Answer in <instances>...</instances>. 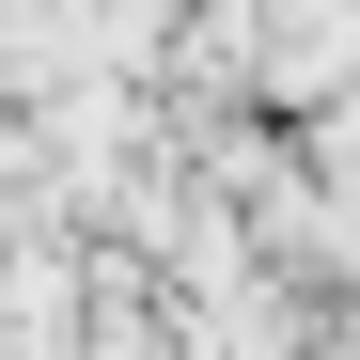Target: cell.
Here are the masks:
<instances>
[{"mask_svg":"<svg viewBox=\"0 0 360 360\" xmlns=\"http://www.w3.org/2000/svg\"><path fill=\"white\" fill-rule=\"evenodd\" d=\"M32 188H47V141L16 126V110H0V204H32Z\"/></svg>","mask_w":360,"mask_h":360,"instance_id":"1","label":"cell"}]
</instances>
